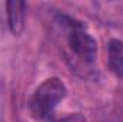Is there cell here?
Returning <instances> with one entry per match:
<instances>
[{
    "label": "cell",
    "instance_id": "1",
    "mask_svg": "<svg viewBox=\"0 0 123 122\" xmlns=\"http://www.w3.org/2000/svg\"><path fill=\"white\" fill-rule=\"evenodd\" d=\"M62 25L67 33V49L69 56L74 59L76 65L92 66L97 56V42L89 34L86 26L82 22H77L72 17H60Z\"/></svg>",
    "mask_w": 123,
    "mask_h": 122
},
{
    "label": "cell",
    "instance_id": "2",
    "mask_svg": "<svg viewBox=\"0 0 123 122\" xmlns=\"http://www.w3.org/2000/svg\"><path fill=\"white\" fill-rule=\"evenodd\" d=\"M66 86L59 78L46 79L31 95L29 101V111L33 119L44 121L49 119L56 106L66 96Z\"/></svg>",
    "mask_w": 123,
    "mask_h": 122
},
{
    "label": "cell",
    "instance_id": "3",
    "mask_svg": "<svg viewBox=\"0 0 123 122\" xmlns=\"http://www.w3.org/2000/svg\"><path fill=\"white\" fill-rule=\"evenodd\" d=\"M7 10V25L14 36H19L25 29V12L26 3L20 0H10L6 3Z\"/></svg>",
    "mask_w": 123,
    "mask_h": 122
},
{
    "label": "cell",
    "instance_id": "4",
    "mask_svg": "<svg viewBox=\"0 0 123 122\" xmlns=\"http://www.w3.org/2000/svg\"><path fill=\"white\" fill-rule=\"evenodd\" d=\"M107 61L110 70L117 76L123 78V42L112 39L107 46Z\"/></svg>",
    "mask_w": 123,
    "mask_h": 122
},
{
    "label": "cell",
    "instance_id": "5",
    "mask_svg": "<svg viewBox=\"0 0 123 122\" xmlns=\"http://www.w3.org/2000/svg\"><path fill=\"white\" fill-rule=\"evenodd\" d=\"M52 122H87V121H86V118L82 114H70L67 116L55 119V121H52Z\"/></svg>",
    "mask_w": 123,
    "mask_h": 122
}]
</instances>
